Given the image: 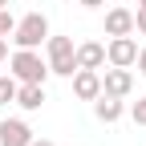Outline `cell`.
<instances>
[{
  "instance_id": "1",
  "label": "cell",
  "mask_w": 146,
  "mask_h": 146,
  "mask_svg": "<svg viewBox=\"0 0 146 146\" xmlns=\"http://www.w3.org/2000/svg\"><path fill=\"white\" fill-rule=\"evenodd\" d=\"M45 53H49V73H57V77H73L77 73V45H73V36H53L45 41Z\"/></svg>"
},
{
  "instance_id": "2",
  "label": "cell",
  "mask_w": 146,
  "mask_h": 146,
  "mask_svg": "<svg viewBox=\"0 0 146 146\" xmlns=\"http://www.w3.org/2000/svg\"><path fill=\"white\" fill-rule=\"evenodd\" d=\"M8 73L16 81H33V85H45L49 77V61H41V53L36 49H16L8 57Z\"/></svg>"
},
{
  "instance_id": "3",
  "label": "cell",
  "mask_w": 146,
  "mask_h": 146,
  "mask_svg": "<svg viewBox=\"0 0 146 146\" xmlns=\"http://www.w3.org/2000/svg\"><path fill=\"white\" fill-rule=\"evenodd\" d=\"M12 41H16V49H41V45L49 41V16H45V12L21 16L16 29H12Z\"/></svg>"
},
{
  "instance_id": "4",
  "label": "cell",
  "mask_w": 146,
  "mask_h": 146,
  "mask_svg": "<svg viewBox=\"0 0 146 146\" xmlns=\"http://www.w3.org/2000/svg\"><path fill=\"white\" fill-rule=\"evenodd\" d=\"M106 61L118 65V69H130V65L138 61V41H134V33H130V36H110V45H106Z\"/></svg>"
},
{
  "instance_id": "5",
  "label": "cell",
  "mask_w": 146,
  "mask_h": 146,
  "mask_svg": "<svg viewBox=\"0 0 146 146\" xmlns=\"http://www.w3.org/2000/svg\"><path fill=\"white\" fill-rule=\"evenodd\" d=\"M130 89H134V73H130V69L110 65V69L102 73V94H110V98H126Z\"/></svg>"
},
{
  "instance_id": "6",
  "label": "cell",
  "mask_w": 146,
  "mask_h": 146,
  "mask_svg": "<svg viewBox=\"0 0 146 146\" xmlns=\"http://www.w3.org/2000/svg\"><path fill=\"white\" fill-rule=\"evenodd\" d=\"M0 146H33V130L25 118H4L0 122Z\"/></svg>"
},
{
  "instance_id": "7",
  "label": "cell",
  "mask_w": 146,
  "mask_h": 146,
  "mask_svg": "<svg viewBox=\"0 0 146 146\" xmlns=\"http://www.w3.org/2000/svg\"><path fill=\"white\" fill-rule=\"evenodd\" d=\"M69 81H73V94H77L81 102H94L102 94V69H77Z\"/></svg>"
},
{
  "instance_id": "8",
  "label": "cell",
  "mask_w": 146,
  "mask_h": 146,
  "mask_svg": "<svg viewBox=\"0 0 146 146\" xmlns=\"http://www.w3.org/2000/svg\"><path fill=\"white\" fill-rule=\"evenodd\" d=\"M130 33H134V12L114 4L106 12V36H130Z\"/></svg>"
},
{
  "instance_id": "9",
  "label": "cell",
  "mask_w": 146,
  "mask_h": 146,
  "mask_svg": "<svg viewBox=\"0 0 146 146\" xmlns=\"http://www.w3.org/2000/svg\"><path fill=\"white\" fill-rule=\"evenodd\" d=\"M94 114H98V122H106V126H114L122 114H126V106H122V98H110V94H98L94 98Z\"/></svg>"
},
{
  "instance_id": "10",
  "label": "cell",
  "mask_w": 146,
  "mask_h": 146,
  "mask_svg": "<svg viewBox=\"0 0 146 146\" xmlns=\"http://www.w3.org/2000/svg\"><path fill=\"white\" fill-rule=\"evenodd\" d=\"M106 65V45L102 41H81L77 45V69H102Z\"/></svg>"
},
{
  "instance_id": "11",
  "label": "cell",
  "mask_w": 146,
  "mask_h": 146,
  "mask_svg": "<svg viewBox=\"0 0 146 146\" xmlns=\"http://www.w3.org/2000/svg\"><path fill=\"white\" fill-rule=\"evenodd\" d=\"M16 106H21V110H29V114H33V110H41V106H45V85L21 81V85H16Z\"/></svg>"
},
{
  "instance_id": "12",
  "label": "cell",
  "mask_w": 146,
  "mask_h": 146,
  "mask_svg": "<svg viewBox=\"0 0 146 146\" xmlns=\"http://www.w3.org/2000/svg\"><path fill=\"white\" fill-rule=\"evenodd\" d=\"M16 85H21V81H16L12 73H4V77H0V106H8V102H16Z\"/></svg>"
},
{
  "instance_id": "13",
  "label": "cell",
  "mask_w": 146,
  "mask_h": 146,
  "mask_svg": "<svg viewBox=\"0 0 146 146\" xmlns=\"http://www.w3.org/2000/svg\"><path fill=\"white\" fill-rule=\"evenodd\" d=\"M130 118H134V126H146V98H138L130 106Z\"/></svg>"
},
{
  "instance_id": "14",
  "label": "cell",
  "mask_w": 146,
  "mask_h": 146,
  "mask_svg": "<svg viewBox=\"0 0 146 146\" xmlns=\"http://www.w3.org/2000/svg\"><path fill=\"white\" fill-rule=\"evenodd\" d=\"M12 29H16V21H12V12H8V8H0V36H8Z\"/></svg>"
},
{
  "instance_id": "15",
  "label": "cell",
  "mask_w": 146,
  "mask_h": 146,
  "mask_svg": "<svg viewBox=\"0 0 146 146\" xmlns=\"http://www.w3.org/2000/svg\"><path fill=\"white\" fill-rule=\"evenodd\" d=\"M134 29L146 33V4H138V12H134Z\"/></svg>"
},
{
  "instance_id": "16",
  "label": "cell",
  "mask_w": 146,
  "mask_h": 146,
  "mask_svg": "<svg viewBox=\"0 0 146 146\" xmlns=\"http://www.w3.org/2000/svg\"><path fill=\"white\" fill-rule=\"evenodd\" d=\"M134 65H138V73L146 77V49H138V61H134Z\"/></svg>"
},
{
  "instance_id": "17",
  "label": "cell",
  "mask_w": 146,
  "mask_h": 146,
  "mask_svg": "<svg viewBox=\"0 0 146 146\" xmlns=\"http://www.w3.org/2000/svg\"><path fill=\"white\" fill-rule=\"evenodd\" d=\"M77 4H81V8H102L106 0H77Z\"/></svg>"
},
{
  "instance_id": "18",
  "label": "cell",
  "mask_w": 146,
  "mask_h": 146,
  "mask_svg": "<svg viewBox=\"0 0 146 146\" xmlns=\"http://www.w3.org/2000/svg\"><path fill=\"white\" fill-rule=\"evenodd\" d=\"M8 57V45H4V36H0V61H4Z\"/></svg>"
},
{
  "instance_id": "19",
  "label": "cell",
  "mask_w": 146,
  "mask_h": 146,
  "mask_svg": "<svg viewBox=\"0 0 146 146\" xmlns=\"http://www.w3.org/2000/svg\"><path fill=\"white\" fill-rule=\"evenodd\" d=\"M33 146H53V142L49 138H33Z\"/></svg>"
},
{
  "instance_id": "20",
  "label": "cell",
  "mask_w": 146,
  "mask_h": 146,
  "mask_svg": "<svg viewBox=\"0 0 146 146\" xmlns=\"http://www.w3.org/2000/svg\"><path fill=\"white\" fill-rule=\"evenodd\" d=\"M0 8H8V0H0Z\"/></svg>"
},
{
  "instance_id": "21",
  "label": "cell",
  "mask_w": 146,
  "mask_h": 146,
  "mask_svg": "<svg viewBox=\"0 0 146 146\" xmlns=\"http://www.w3.org/2000/svg\"><path fill=\"white\" fill-rule=\"evenodd\" d=\"M138 4H146V0H138Z\"/></svg>"
}]
</instances>
